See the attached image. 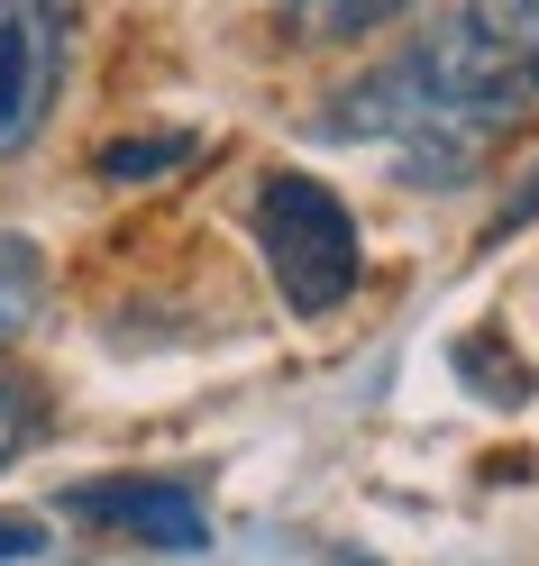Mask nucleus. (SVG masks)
<instances>
[{
  "label": "nucleus",
  "instance_id": "nucleus-1",
  "mask_svg": "<svg viewBox=\"0 0 539 566\" xmlns=\"http://www.w3.org/2000/svg\"><path fill=\"white\" fill-rule=\"evenodd\" d=\"M539 111V92L512 74V55H502L476 19H466V0L457 10H439L421 28V38H403L384 64H366L330 111H320V137H366V147H393L403 165V184L421 192H457V184H476L485 156L512 137L521 119Z\"/></svg>",
  "mask_w": 539,
  "mask_h": 566
},
{
  "label": "nucleus",
  "instance_id": "nucleus-2",
  "mask_svg": "<svg viewBox=\"0 0 539 566\" xmlns=\"http://www.w3.org/2000/svg\"><path fill=\"white\" fill-rule=\"evenodd\" d=\"M257 256L274 274L283 311H302V321H330V311L356 293V274H366L356 220H348V201L320 184V174H266V192H257Z\"/></svg>",
  "mask_w": 539,
  "mask_h": 566
},
{
  "label": "nucleus",
  "instance_id": "nucleus-3",
  "mask_svg": "<svg viewBox=\"0 0 539 566\" xmlns=\"http://www.w3.org/2000/svg\"><path fill=\"white\" fill-rule=\"evenodd\" d=\"M64 64H74V0H0V165L46 137Z\"/></svg>",
  "mask_w": 539,
  "mask_h": 566
},
{
  "label": "nucleus",
  "instance_id": "nucleus-4",
  "mask_svg": "<svg viewBox=\"0 0 539 566\" xmlns=\"http://www.w3.org/2000/svg\"><path fill=\"white\" fill-rule=\"evenodd\" d=\"M83 521H111L147 548H210V512L193 484H165V475H111V484H74L64 493Z\"/></svg>",
  "mask_w": 539,
  "mask_h": 566
},
{
  "label": "nucleus",
  "instance_id": "nucleus-5",
  "mask_svg": "<svg viewBox=\"0 0 539 566\" xmlns=\"http://www.w3.org/2000/svg\"><path fill=\"white\" fill-rule=\"evenodd\" d=\"M412 0H283V38L293 46H356L375 38V28H393Z\"/></svg>",
  "mask_w": 539,
  "mask_h": 566
},
{
  "label": "nucleus",
  "instance_id": "nucleus-6",
  "mask_svg": "<svg viewBox=\"0 0 539 566\" xmlns=\"http://www.w3.org/2000/svg\"><path fill=\"white\" fill-rule=\"evenodd\" d=\"M193 156H201L193 128H156V137H111V147L92 156V174H101V184H156V174L193 165Z\"/></svg>",
  "mask_w": 539,
  "mask_h": 566
},
{
  "label": "nucleus",
  "instance_id": "nucleus-7",
  "mask_svg": "<svg viewBox=\"0 0 539 566\" xmlns=\"http://www.w3.org/2000/svg\"><path fill=\"white\" fill-rule=\"evenodd\" d=\"M38 302H46V256L19 229H0V347L38 321Z\"/></svg>",
  "mask_w": 539,
  "mask_h": 566
},
{
  "label": "nucleus",
  "instance_id": "nucleus-8",
  "mask_svg": "<svg viewBox=\"0 0 539 566\" xmlns=\"http://www.w3.org/2000/svg\"><path fill=\"white\" fill-rule=\"evenodd\" d=\"M466 19H476L485 38L512 55V74L539 92V0H466Z\"/></svg>",
  "mask_w": 539,
  "mask_h": 566
},
{
  "label": "nucleus",
  "instance_id": "nucleus-9",
  "mask_svg": "<svg viewBox=\"0 0 539 566\" xmlns=\"http://www.w3.org/2000/svg\"><path fill=\"white\" fill-rule=\"evenodd\" d=\"M38 420H46V402H38V384L28 375H0V467L38 439Z\"/></svg>",
  "mask_w": 539,
  "mask_h": 566
},
{
  "label": "nucleus",
  "instance_id": "nucleus-10",
  "mask_svg": "<svg viewBox=\"0 0 539 566\" xmlns=\"http://www.w3.org/2000/svg\"><path fill=\"white\" fill-rule=\"evenodd\" d=\"M530 220H539V165L521 174V192H512V201H502V210H494V229H485V247H502V238H521Z\"/></svg>",
  "mask_w": 539,
  "mask_h": 566
},
{
  "label": "nucleus",
  "instance_id": "nucleus-11",
  "mask_svg": "<svg viewBox=\"0 0 539 566\" xmlns=\"http://www.w3.org/2000/svg\"><path fill=\"white\" fill-rule=\"evenodd\" d=\"M19 557H46V521L38 512H0V566H19Z\"/></svg>",
  "mask_w": 539,
  "mask_h": 566
}]
</instances>
